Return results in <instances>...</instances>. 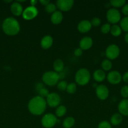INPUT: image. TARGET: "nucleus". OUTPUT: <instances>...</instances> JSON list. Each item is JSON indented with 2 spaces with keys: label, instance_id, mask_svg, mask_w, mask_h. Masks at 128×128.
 <instances>
[{
  "label": "nucleus",
  "instance_id": "nucleus-1",
  "mask_svg": "<svg viewBox=\"0 0 128 128\" xmlns=\"http://www.w3.org/2000/svg\"><path fill=\"white\" fill-rule=\"evenodd\" d=\"M46 100L40 96L32 98L28 104V109L31 114L35 116L41 115L46 108Z\"/></svg>",
  "mask_w": 128,
  "mask_h": 128
},
{
  "label": "nucleus",
  "instance_id": "nucleus-9",
  "mask_svg": "<svg viewBox=\"0 0 128 128\" xmlns=\"http://www.w3.org/2000/svg\"><path fill=\"white\" fill-rule=\"evenodd\" d=\"M38 14V11L35 6H30L25 8L23 12L22 16L25 20H31L35 18Z\"/></svg>",
  "mask_w": 128,
  "mask_h": 128
},
{
  "label": "nucleus",
  "instance_id": "nucleus-2",
  "mask_svg": "<svg viewBox=\"0 0 128 128\" xmlns=\"http://www.w3.org/2000/svg\"><path fill=\"white\" fill-rule=\"evenodd\" d=\"M2 28L6 34L9 36H15L20 32V24L15 18L8 17L4 20Z\"/></svg>",
  "mask_w": 128,
  "mask_h": 128
},
{
  "label": "nucleus",
  "instance_id": "nucleus-18",
  "mask_svg": "<svg viewBox=\"0 0 128 128\" xmlns=\"http://www.w3.org/2000/svg\"><path fill=\"white\" fill-rule=\"evenodd\" d=\"M63 18V16L62 12L60 11H56L53 13L51 14L50 20H51V22L54 24H59L61 22Z\"/></svg>",
  "mask_w": 128,
  "mask_h": 128
},
{
  "label": "nucleus",
  "instance_id": "nucleus-12",
  "mask_svg": "<svg viewBox=\"0 0 128 128\" xmlns=\"http://www.w3.org/2000/svg\"><path fill=\"white\" fill-rule=\"evenodd\" d=\"M108 82L112 84H117L122 81V75L117 71H111L108 73L107 76Z\"/></svg>",
  "mask_w": 128,
  "mask_h": 128
},
{
  "label": "nucleus",
  "instance_id": "nucleus-20",
  "mask_svg": "<svg viewBox=\"0 0 128 128\" xmlns=\"http://www.w3.org/2000/svg\"><path fill=\"white\" fill-rule=\"evenodd\" d=\"M122 120L123 117L120 114L115 113L110 118V123L113 126H118L122 122Z\"/></svg>",
  "mask_w": 128,
  "mask_h": 128
},
{
  "label": "nucleus",
  "instance_id": "nucleus-24",
  "mask_svg": "<svg viewBox=\"0 0 128 128\" xmlns=\"http://www.w3.org/2000/svg\"><path fill=\"white\" fill-rule=\"evenodd\" d=\"M67 112V108L63 105H60L55 110V115L56 117L61 118Z\"/></svg>",
  "mask_w": 128,
  "mask_h": 128
},
{
  "label": "nucleus",
  "instance_id": "nucleus-5",
  "mask_svg": "<svg viewBox=\"0 0 128 128\" xmlns=\"http://www.w3.org/2000/svg\"><path fill=\"white\" fill-rule=\"evenodd\" d=\"M57 122L56 116L51 113H48L44 115L41 120L43 127L45 128H51L55 126Z\"/></svg>",
  "mask_w": 128,
  "mask_h": 128
},
{
  "label": "nucleus",
  "instance_id": "nucleus-40",
  "mask_svg": "<svg viewBox=\"0 0 128 128\" xmlns=\"http://www.w3.org/2000/svg\"><path fill=\"white\" fill-rule=\"evenodd\" d=\"M44 88V86H43V84H41V83H38L37 84H36V90H37L38 91L39 90H41V88Z\"/></svg>",
  "mask_w": 128,
  "mask_h": 128
},
{
  "label": "nucleus",
  "instance_id": "nucleus-8",
  "mask_svg": "<svg viewBox=\"0 0 128 128\" xmlns=\"http://www.w3.org/2000/svg\"><path fill=\"white\" fill-rule=\"evenodd\" d=\"M46 102L47 105L51 108L58 107L61 102L60 96L56 92H51L49 93L46 97Z\"/></svg>",
  "mask_w": 128,
  "mask_h": 128
},
{
  "label": "nucleus",
  "instance_id": "nucleus-39",
  "mask_svg": "<svg viewBox=\"0 0 128 128\" xmlns=\"http://www.w3.org/2000/svg\"><path fill=\"white\" fill-rule=\"evenodd\" d=\"M39 2H40L41 4L45 6H46L47 4H48L50 2V0H40Z\"/></svg>",
  "mask_w": 128,
  "mask_h": 128
},
{
  "label": "nucleus",
  "instance_id": "nucleus-27",
  "mask_svg": "<svg viewBox=\"0 0 128 128\" xmlns=\"http://www.w3.org/2000/svg\"><path fill=\"white\" fill-rule=\"evenodd\" d=\"M119 26L121 28L122 30L128 32V16H125L120 20Z\"/></svg>",
  "mask_w": 128,
  "mask_h": 128
},
{
  "label": "nucleus",
  "instance_id": "nucleus-34",
  "mask_svg": "<svg viewBox=\"0 0 128 128\" xmlns=\"http://www.w3.org/2000/svg\"><path fill=\"white\" fill-rule=\"evenodd\" d=\"M91 24L92 26H95V27H97V26H99L101 24V20L100 18L97 17H95L94 18L92 19L91 21Z\"/></svg>",
  "mask_w": 128,
  "mask_h": 128
},
{
  "label": "nucleus",
  "instance_id": "nucleus-4",
  "mask_svg": "<svg viewBox=\"0 0 128 128\" xmlns=\"http://www.w3.org/2000/svg\"><path fill=\"white\" fill-rule=\"evenodd\" d=\"M60 78L58 73L55 71H46L42 76L43 82L49 86H53L57 84Z\"/></svg>",
  "mask_w": 128,
  "mask_h": 128
},
{
  "label": "nucleus",
  "instance_id": "nucleus-17",
  "mask_svg": "<svg viewBox=\"0 0 128 128\" xmlns=\"http://www.w3.org/2000/svg\"><path fill=\"white\" fill-rule=\"evenodd\" d=\"M53 42V38L50 35H46L44 37L42 38L40 42V45L41 47L44 50H48L51 47Z\"/></svg>",
  "mask_w": 128,
  "mask_h": 128
},
{
  "label": "nucleus",
  "instance_id": "nucleus-25",
  "mask_svg": "<svg viewBox=\"0 0 128 128\" xmlns=\"http://www.w3.org/2000/svg\"><path fill=\"white\" fill-rule=\"evenodd\" d=\"M101 66L102 68V70H104V71H110L112 69V63L110 61V60L107 59V60H104L102 62Z\"/></svg>",
  "mask_w": 128,
  "mask_h": 128
},
{
  "label": "nucleus",
  "instance_id": "nucleus-30",
  "mask_svg": "<svg viewBox=\"0 0 128 128\" xmlns=\"http://www.w3.org/2000/svg\"><path fill=\"white\" fill-rule=\"evenodd\" d=\"M68 84L65 81H61L60 82H58L57 84V88L60 91H66L67 88Z\"/></svg>",
  "mask_w": 128,
  "mask_h": 128
},
{
  "label": "nucleus",
  "instance_id": "nucleus-3",
  "mask_svg": "<svg viewBox=\"0 0 128 128\" xmlns=\"http://www.w3.org/2000/svg\"><path fill=\"white\" fill-rule=\"evenodd\" d=\"M90 80V73L86 68H80L75 73V82L80 86H85Z\"/></svg>",
  "mask_w": 128,
  "mask_h": 128
},
{
  "label": "nucleus",
  "instance_id": "nucleus-10",
  "mask_svg": "<svg viewBox=\"0 0 128 128\" xmlns=\"http://www.w3.org/2000/svg\"><path fill=\"white\" fill-rule=\"evenodd\" d=\"M74 4V1L73 0H58L56 2V6L61 12H67L72 8Z\"/></svg>",
  "mask_w": 128,
  "mask_h": 128
},
{
  "label": "nucleus",
  "instance_id": "nucleus-33",
  "mask_svg": "<svg viewBox=\"0 0 128 128\" xmlns=\"http://www.w3.org/2000/svg\"><path fill=\"white\" fill-rule=\"evenodd\" d=\"M38 92V94H40V96H41V97L43 98H46L48 96V95L49 94L48 90L46 88H45V87L41 88L40 90H39Z\"/></svg>",
  "mask_w": 128,
  "mask_h": 128
},
{
  "label": "nucleus",
  "instance_id": "nucleus-23",
  "mask_svg": "<svg viewBox=\"0 0 128 128\" xmlns=\"http://www.w3.org/2000/svg\"><path fill=\"white\" fill-rule=\"evenodd\" d=\"M110 33L113 36L117 37L119 36L122 33V29L119 25L113 24L110 28Z\"/></svg>",
  "mask_w": 128,
  "mask_h": 128
},
{
  "label": "nucleus",
  "instance_id": "nucleus-16",
  "mask_svg": "<svg viewBox=\"0 0 128 128\" xmlns=\"http://www.w3.org/2000/svg\"><path fill=\"white\" fill-rule=\"evenodd\" d=\"M11 11L16 16H20L22 15L23 12V8L22 5L19 3L17 1L13 2L11 5Z\"/></svg>",
  "mask_w": 128,
  "mask_h": 128
},
{
  "label": "nucleus",
  "instance_id": "nucleus-15",
  "mask_svg": "<svg viewBox=\"0 0 128 128\" xmlns=\"http://www.w3.org/2000/svg\"><path fill=\"white\" fill-rule=\"evenodd\" d=\"M118 111L122 116H128V99H123L118 104Z\"/></svg>",
  "mask_w": 128,
  "mask_h": 128
},
{
  "label": "nucleus",
  "instance_id": "nucleus-42",
  "mask_svg": "<svg viewBox=\"0 0 128 128\" xmlns=\"http://www.w3.org/2000/svg\"><path fill=\"white\" fill-rule=\"evenodd\" d=\"M124 41H125V42L128 44V32H127L125 35H124Z\"/></svg>",
  "mask_w": 128,
  "mask_h": 128
},
{
  "label": "nucleus",
  "instance_id": "nucleus-35",
  "mask_svg": "<svg viewBox=\"0 0 128 128\" xmlns=\"http://www.w3.org/2000/svg\"><path fill=\"white\" fill-rule=\"evenodd\" d=\"M97 128H112V126L108 121H103L99 124Z\"/></svg>",
  "mask_w": 128,
  "mask_h": 128
},
{
  "label": "nucleus",
  "instance_id": "nucleus-28",
  "mask_svg": "<svg viewBox=\"0 0 128 128\" xmlns=\"http://www.w3.org/2000/svg\"><path fill=\"white\" fill-rule=\"evenodd\" d=\"M56 9H57V8H56V4L52 3V2H50L48 4L45 6V10L48 13H53L54 12L56 11Z\"/></svg>",
  "mask_w": 128,
  "mask_h": 128
},
{
  "label": "nucleus",
  "instance_id": "nucleus-36",
  "mask_svg": "<svg viewBox=\"0 0 128 128\" xmlns=\"http://www.w3.org/2000/svg\"><path fill=\"white\" fill-rule=\"evenodd\" d=\"M83 54V50H82L80 48H76L75 50V51H74V54H75V56H77V57H80V56H81Z\"/></svg>",
  "mask_w": 128,
  "mask_h": 128
},
{
  "label": "nucleus",
  "instance_id": "nucleus-43",
  "mask_svg": "<svg viewBox=\"0 0 128 128\" xmlns=\"http://www.w3.org/2000/svg\"><path fill=\"white\" fill-rule=\"evenodd\" d=\"M5 2H12V1H5Z\"/></svg>",
  "mask_w": 128,
  "mask_h": 128
},
{
  "label": "nucleus",
  "instance_id": "nucleus-31",
  "mask_svg": "<svg viewBox=\"0 0 128 128\" xmlns=\"http://www.w3.org/2000/svg\"><path fill=\"white\" fill-rule=\"evenodd\" d=\"M110 28L111 26L109 23H105L101 26L100 31L103 34H107L110 31Z\"/></svg>",
  "mask_w": 128,
  "mask_h": 128
},
{
  "label": "nucleus",
  "instance_id": "nucleus-38",
  "mask_svg": "<svg viewBox=\"0 0 128 128\" xmlns=\"http://www.w3.org/2000/svg\"><path fill=\"white\" fill-rule=\"evenodd\" d=\"M122 79L125 82L128 83V71L125 72L124 74L122 76Z\"/></svg>",
  "mask_w": 128,
  "mask_h": 128
},
{
  "label": "nucleus",
  "instance_id": "nucleus-37",
  "mask_svg": "<svg viewBox=\"0 0 128 128\" xmlns=\"http://www.w3.org/2000/svg\"><path fill=\"white\" fill-rule=\"evenodd\" d=\"M122 12L125 16H128V3H125L122 8Z\"/></svg>",
  "mask_w": 128,
  "mask_h": 128
},
{
  "label": "nucleus",
  "instance_id": "nucleus-19",
  "mask_svg": "<svg viewBox=\"0 0 128 128\" xmlns=\"http://www.w3.org/2000/svg\"><path fill=\"white\" fill-rule=\"evenodd\" d=\"M105 71L102 70H97L94 71L93 74V77L94 80L97 82H102L105 78Z\"/></svg>",
  "mask_w": 128,
  "mask_h": 128
},
{
  "label": "nucleus",
  "instance_id": "nucleus-14",
  "mask_svg": "<svg viewBox=\"0 0 128 128\" xmlns=\"http://www.w3.org/2000/svg\"><path fill=\"white\" fill-rule=\"evenodd\" d=\"M93 44V40L89 36H85L80 40L79 42L80 48L82 50H87L92 47Z\"/></svg>",
  "mask_w": 128,
  "mask_h": 128
},
{
  "label": "nucleus",
  "instance_id": "nucleus-6",
  "mask_svg": "<svg viewBox=\"0 0 128 128\" xmlns=\"http://www.w3.org/2000/svg\"><path fill=\"white\" fill-rule=\"evenodd\" d=\"M106 18L107 21L113 24H116L121 20L120 12L115 8L109 9L107 12Z\"/></svg>",
  "mask_w": 128,
  "mask_h": 128
},
{
  "label": "nucleus",
  "instance_id": "nucleus-7",
  "mask_svg": "<svg viewBox=\"0 0 128 128\" xmlns=\"http://www.w3.org/2000/svg\"><path fill=\"white\" fill-rule=\"evenodd\" d=\"M119 54H120V48L117 45L115 44H110L105 50V56L109 60H115L118 58Z\"/></svg>",
  "mask_w": 128,
  "mask_h": 128
},
{
  "label": "nucleus",
  "instance_id": "nucleus-11",
  "mask_svg": "<svg viewBox=\"0 0 128 128\" xmlns=\"http://www.w3.org/2000/svg\"><path fill=\"white\" fill-rule=\"evenodd\" d=\"M95 93L98 98L100 100H105L109 95V91L108 88L104 84H100L97 86Z\"/></svg>",
  "mask_w": 128,
  "mask_h": 128
},
{
  "label": "nucleus",
  "instance_id": "nucleus-22",
  "mask_svg": "<svg viewBox=\"0 0 128 128\" xmlns=\"http://www.w3.org/2000/svg\"><path fill=\"white\" fill-rule=\"evenodd\" d=\"M75 119L73 117L69 116L66 118L63 121V127L64 128H72L75 125Z\"/></svg>",
  "mask_w": 128,
  "mask_h": 128
},
{
  "label": "nucleus",
  "instance_id": "nucleus-26",
  "mask_svg": "<svg viewBox=\"0 0 128 128\" xmlns=\"http://www.w3.org/2000/svg\"><path fill=\"white\" fill-rule=\"evenodd\" d=\"M125 0H111L110 1V4L111 6L115 9L118 8L123 7L125 4Z\"/></svg>",
  "mask_w": 128,
  "mask_h": 128
},
{
  "label": "nucleus",
  "instance_id": "nucleus-29",
  "mask_svg": "<svg viewBox=\"0 0 128 128\" xmlns=\"http://www.w3.org/2000/svg\"><path fill=\"white\" fill-rule=\"evenodd\" d=\"M77 88L76 84L74 83V82H71V83L68 84L66 91L69 94H74L76 92Z\"/></svg>",
  "mask_w": 128,
  "mask_h": 128
},
{
  "label": "nucleus",
  "instance_id": "nucleus-21",
  "mask_svg": "<svg viewBox=\"0 0 128 128\" xmlns=\"http://www.w3.org/2000/svg\"><path fill=\"white\" fill-rule=\"evenodd\" d=\"M53 67L54 70L56 72H60L63 71L64 69V62L60 59H57L55 60L53 64Z\"/></svg>",
  "mask_w": 128,
  "mask_h": 128
},
{
  "label": "nucleus",
  "instance_id": "nucleus-41",
  "mask_svg": "<svg viewBox=\"0 0 128 128\" xmlns=\"http://www.w3.org/2000/svg\"><path fill=\"white\" fill-rule=\"evenodd\" d=\"M38 1H36V0H31V1H30V4H31V6H35V5H36V4L38 3Z\"/></svg>",
  "mask_w": 128,
  "mask_h": 128
},
{
  "label": "nucleus",
  "instance_id": "nucleus-13",
  "mask_svg": "<svg viewBox=\"0 0 128 128\" xmlns=\"http://www.w3.org/2000/svg\"><path fill=\"white\" fill-rule=\"evenodd\" d=\"M92 26L91 22L89 21V20H82L77 25V30L79 32H82V33H85L91 30Z\"/></svg>",
  "mask_w": 128,
  "mask_h": 128
},
{
  "label": "nucleus",
  "instance_id": "nucleus-32",
  "mask_svg": "<svg viewBox=\"0 0 128 128\" xmlns=\"http://www.w3.org/2000/svg\"><path fill=\"white\" fill-rule=\"evenodd\" d=\"M120 94L124 99H127L128 98V86L125 85L122 87L120 89Z\"/></svg>",
  "mask_w": 128,
  "mask_h": 128
}]
</instances>
